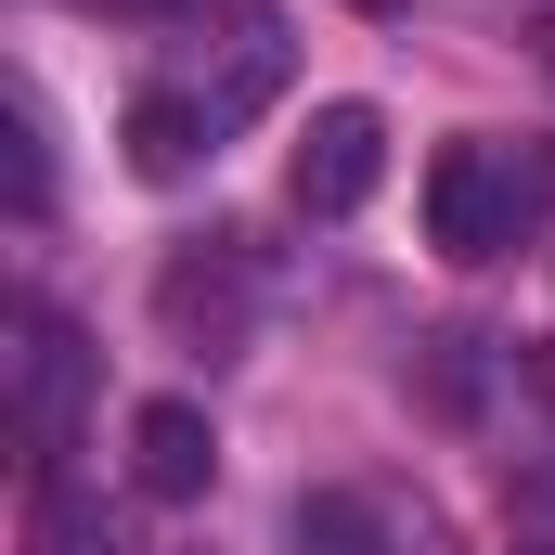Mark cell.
I'll list each match as a JSON object with an SVG mask.
<instances>
[{
	"mask_svg": "<svg viewBox=\"0 0 555 555\" xmlns=\"http://www.w3.org/2000/svg\"><path fill=\"white\" fill-rule=\"evenodd\" d=\"M0 401H13V439H26V465L52 478V452L78 439V414H91V336L52 310V297H13L0 310Z\"/></svg>",
	"mask_w": 555,
	"mask_h": 555,
	"instance_id": "obj_1",
	"label": "cell"
},
{
	"mask_svg": "<svg viewBox=\"0 0 555 555\" xmlns=\"http://www.w3.org/2000/svg\"><path fill=\"white\" fill-rule=\"evenodd\" d=\"M530 207H543V181H530L504 142H452V155L426 168V246H439V259H504V246L530 233Z\"/></svg>",
	"mask_w": 555,
	"mask_h": 555,
	"instance_id": "obj_2",
	"label": "cell"
},
{
	"mask_svg": "<svg viewBox=\"0 0 555 555\" xmlns=\"http://www.w3.org/2000/svg\"><path fill=\"white\" fill-rule=\"evenodd\" d=\"M155 323L181 336V349H246V323H259V259L233 246V233H207V246H181L168 272H155Z\"/></svg>",
	"mask_w": 555,
	"mask_h": 555,
	"instance_id": "obj_3",
	"label": "cell"
},
{
	"mask_svg": "<svg viewBox=\"0 0 555 555\" xmlns=\"http://www.w3.org/2000/svg\"><path fill=\"white\" fill-rule=\"evenodd\" d=\"M284 181H297L310 220H349V207L388 181V117H375V104H310V142H297Z\"/></svg>",
	"mask_w": 555,
	"mask_h": 555,
	"instance_id": "obj_4",
	"label": "cell"
},
{
	"mask_svg": "<svg viewBox=\"0 0 555 555\" xmlns=\"http://www.w3.org/2000/svg\"><path fill=\"white\" fill-rule=\"evenodd\" d=\"M130 478L155 504H207V478H220V426L194 414V401H142L130 414Z\"/></svg>",
	"mask_w": 555,
	"mask_h": 555,
	"instance_id": "obj_5",
	"label": "cell"
},
{
	"mask_svg": "<svg viewBox=\"0 0 555 555\" xmlns=\"http://www.w3.org/2000/svg\"><path fill=\"white\" fill-rule=\"evenodd\" d=\"M26 555H142V543H130V517L104 491H78L52 465V478H26Z\"/></svg>",
	"mask_w": 555,
	"mask_h": 555,
	"instance_id": "obj_6",
	"label": "cell"
},
{
	"mask_svg": "<svg viewBox=\"0 0 555 555\" xmlns=\"http://www.w3.org/2000/svg\"><path fill=\"white\" fill-rule=\"evenodd\" d=\"M284 65H297L284 13H233V52H220V78H207V117H220V130H246V117L284 91Z\"/></svg>",
	"mask_w": 555,
	"mask_h": 555,
	"instance_id": "obj_7",
	"label": "cell"
},
{
	"mask_svg": "<svg viewBox=\"0 0 555 555\" xmlns=\"http://www.w3.org/2000/svg\"><path fill=\"white\" fill-rule=\"evenodd\" d=\"M194 155H220V117L194 91H142L130 104V168L142 181H194Z\"/></svg>",
	"mask_w": 555,
	"mask_h": 555,
	"instance_id": "obj_8",
	"label": "cell"
},
{
	"mask_svg": "<svg viewBox=\"0 0 555 555\" xmlns=\"http://www.w3.org/2000/svg\"><path fill=\"white\" fill-rule=\"evenodd\" d=\"M0 142H13V220H39V207H52V142H39V104H26V91L0 104Z\"/></svg>",
	"mask_w": 555,
	"mask_h": 555,
	"instance_id": "obj_9",
	"label": "cell"
},
{
	"mask_svg": "<svg viewBox=\"0 0 555 555\" xmlns=\"http://www.w3.org/2000/svg\"><path fill=\"white\" fill-rule=\"evenodd\" d=\"M530 388H543V401H555V349H530Z\"/></svg>",
	"mask_w": 555,
	"mask_h": 555,
	"instance_id": "obj_10",
	"label": "cell"
},
{
	"mask_svg": "<svg viewBox=\"0 0 555 555\" xmlns=\"http://www.w3.org/2000/svg\"><path fill=\"white\" fill-rule=\"evenodd\" d=\"M401 555H452V543H439V530H414V543H401Z\"/></svg>",
	"mask_w": 555,
	"mask_h": 555,
	"instance_id": "obj_11",
	"label": "cell"
},
{
	"mask_svg": "<svg viewBox=\"0 0 555 555\" xmlns=\"http://www.w3.org/2000/svg\"><path fill=\"white\" fill-rule=\"evenodd\" d=\"M362 13H401V0H362Z\"/></svg>",
	"mask_w": 555,
	"mask_h": 555,
	"instance_id": "obj_12",
	"label": "cell"
},
{
	"mask_svg": "<svg viewBox=\"0 0 555 555\" xmlns=\"http://www.w3.org/2000/svg\"><path fill=\"white\" fill-rule=\"evenodd\" d=\"M543 65H555V39H543Z\"/></svg>",
	"mask_w": 555,
	"mask_h": 555,
	"instance_id": "obj_13",
	"label": "cell"
},
{
	"mask_svg": "<svg viewBox=\"0 0 555 555\" xmlns=\"http://www.w3.org/2000/svg\"><path fill=\"white\" fill-rule=\"evenodd\" d=\"M155 13H168V0H155Z\"/></svg>",
	"mask_w": 555,
	"mask_h": 555,
	"instance_id": "obj_14",
	"label": "cell"
}]
</instances>
